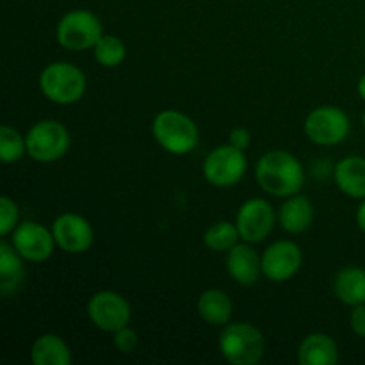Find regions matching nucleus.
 Wrapping results in <instances>:
<instances>
[{"mask_svg": "<svg viewBox=\"0 0 365 365\" xmlns=\"http://www.w3.org/2000/svg\"><path fill=\"white\" fill-rule=\"evenodd\" d=\"M25 152H27V143L21 138L20 132L14 130L9 125H4L0 128V159L4 163H14V160H20Z\"/></svg>", "mask_w": 365, "mask_h": 365, "instance_id": "obj_24", "label": "nucleus"}, {"mask_svg": "<svg viewBox=\"0 0 365 365\" xmlns=\"http://www.w3.org/2000/svg\"><path fill=\"white\" fill-rule=\"evenodd\" d=\"M359 95L365 100V75H362V78L359 81Z\"/></svg>", "mask_w": 365, "mask_h": 365, "instance_id": "obj_30", "label": "nucleus"}, {"mask_svg": "<svg viewBox=\"0 0 365 365\" xmlns=\"http://www.w3.org/2000/svg\"><path fill=\"white\" fill-rule=\"evenodd\" d=\"M125 56H127V48L116 36H102L95 45V59L106 68H114L121 64Z\"/></svg>", "mask_w": 365, "mask_h": 365, "instance_id": "obj_23", "label": "nucleus"}, {"mask_svg": "<svg viewBox=\"0 0 365 365\" xmlns=\"http://www.w3.org/2000/svg\"><path fill=\"white\" fill-rule=\"evenodd\" d=\"M250 139H252L250 138V132L242 127L234 128V130L230 132V145L235 146V148H239V150L248 148Z\"/></svg>", "mask_w": 365, "mask_h": 365, "instance_id": "obj_28", "label": "nucleus"}, {"mask_svg": "<svg viewBox=\"0 0 365 365\" xmlns=\"http://www.w3.org/2000/svg\"><path fill=\"white\" fill-rule=\"evenodd\" d=\"M20 253L16 248L7 245L6 241L0 242V289L4 296H9L16 291V285L24 278V266H21Z\"/></svg>", "mask_w": 365, "mask_h": 365, "instance_id": "obj_21", "label": "nucleus"}, {"mask_svg": "<svg viewBox=\"0 0 365 365\" xmlns=\"http://www.w3.org/2000/svg\"><path fill=\"white\" fill-rule=\"evenodd\" d=\"M18 223V207L9 196L0 198V234L9 235Z\"/></svg>", "mask_w": 365, "mask_h": 365, "instance_id": "obj_25", "label": "nucleus"}, {"mask_svg": "<svg viewBox=\"0 0 365 365\" xmlns=\"http://www.w3.org/2000/svg\"><path fill=\"white\" fill-rule=\"evenodd\" d=\"M262 334L250 323L228 324L220 337V349L225 360L234 365H253L264 355Z\"/></svg>", "mask_w": 365, "mask_h": 365, "instance_id": "obj_3", "label": "nucleus"}, {"mask_svg": "<svg viewBox=\"0 0 365 365\" xmlns=\"http://www.w3.org/2000/svg\"><path fill=\"white\" fill-rule=\"evenodd\" d=\"M262 273L273 282H285L298 273L302 266V250L291 241H278L264 252Z\"/></svg>", "mask_w": 365, "mask_h": 365, "instance_id": "obj_11", "label": "nucleus"}, {"mask_svg": "<svg viewBox=\"0 0 365 365\" xmlns=\"http://www.w3.org/2000/svg\"><path fill=\"white\" fill-rule=\"evenodd\" d=\"M298 360L302 365H335L339 362L337 344L327 334H312L299 344Z\"/></svg>", "mask_w": 365, "mask_h": 365, "instance_id": "obj_15", "label": "nucleus"}, {"mask_svg": "<svg viewBox=\"0 0 365 365\" xmlns=\"http://www.w3.org/2000/svg\"><path fill=\"white\" fill-rule=\"evenodd\" d=\"M198 314L207 324L221 327L232 316V299L220 289H209L198 299Z\"/></svg>", "mask_w": 365, "mask_h": 365, "instance_id": "obj_19", "label": "nucleus"}, {"mask_svg": "<svg viewBox=\"0 0 365 365\" xmlns=\"http://www.w3.org/2000/svg\"><path fill=\"white\" fill-rule=\"evenodd\" d=\"M280 225L291 234H299L310 227L314 217V207L307 196H291L280 209Z\"/></svg>", "mask_w": 365, "mask_h": 365, "instance_id": "obj_18", "label": "nucleus"}, {"mask_svg": "<svg viewBox=\"0 0 365 365\" xmlns=\"http://www.w3.org/2000/svg\"><path fill=\"white\" fill-rule=\"evenodd\" d=\"M138 334L134 330H130L128 327L121 328V330L114 331V346L120 353H132L135 348H138Z\"/></svg>", "mask_w": 365, "mask_h": 365, "instance_id": "obj_26", "label": "nucleus"}, {"mask_svg": "<svg viewBox=\"0 0 365 365\" xmlns=\"http://www.w3.org/2000/svg\"><path fill=\"white\" fill-rule=\"evenodd\" d=\"M57 246L68 253H82L93 245V228L78 214H63L52 225Z\"/></svg>", "mask_w": 365, "mask_h": 365, "instance_id": "obj_13", "label": "nucleus"}, {"mask_svg": "<svg viewBox=\"0 0 365 365\" xmlns=\"http://www.w3.org/2000/svg\"><path fill=\"white\" fill-rule=\"evenodd\" d=\"M39 88L43 95L56 103H73L86 91V77L71 63H52L41 71Z\"/></svg>", "mask_w": 365, "mask_h": 365, "instance_id": "obj_4", "label": "nucleus"}, {"mask_svg": "<svg viewBox=\"0 0 365 365\" xmlns=\"http://www.w3.org/2000/svg\"><path fill=\"white\" fill-rule=\"evenodd\" d=\"M239 237H241V234L237 230V225L220 221L205 232L203 241H205L207 248H210L212 252H227V250L234 248Z\"/></svg>", "mask_w": 365, "mask_h": 365, "instance_id": "obj_22", "label": "nucleus"}, {"mask_svg": "<svg viewBox=\"0 0 365 365\" xmlns=\"http://www.w3.org/2000/svg\"><path fill=\"white\" fill-rule=\"evenodd\" d=\"M257 180L269 195L292 196L303 187L305 173L294 155L284 150H274L260 157L257 164Z\"/></svg>", "mask_w": 365, "mask_h": 365, "instance_id": "obj_1", "label": "nucleus"}, {"mask_svg": "<svg viewBox=\"0 0 365 365\" xmlns=\"http://www.w3.org/2000/svg\"><path fill=\"white\" fill-rule=\"evenodd\" d=\"M155 141L175 155L189 153L198 145V128L195 121L178 110H163L152 125Z\"/></svg>", "mask_w": 365, "mask_h": 365, "instance_id": "obj_2", "label": "nucleus"}, {"mask_svg": "<svg viewBox=\"0 0 365 365\" xmlns=\"http://www.w3.org/2000/svg\"><path fill=\"white\" fill-rule=\"evenodd\" d=\"M364 128H365V113H364Z\"/></svg>", "mask_w": 365, "mask_h": 365, "instance_id": "obj_31", "label": "nucleus"}, {"mask_svg": "<svg viewBox=\"0 0 365 365\" xmlns=\"http://www.w3.org/2000/svg\"><path fill=\"white\" fill-rule=\"evenodd\" d=\"M237 230L246 242H260L274 227V214L266 200L253 198L242 203L237 212Z\"/></svg>", "mask_w": 365, "mask_h": 365, "instance_id": "obj_10", "label": "nucleus"}, {"mask_svg": "<svg viewBox=\"0 0 365 365\" xmlns=\"http://www.w3.org/2000/svg\"><path fill=\"white\" fill-rule=\"evenodd\" d=\"M351 328L359 337L365 339V303L356 305L351 312Z\"/></svg>", "mask_w": 365, "mask_h": 365, "instance_id": "obj_27", "label": "nucleus"}, {"mask_svg": "<svg viewBox=\"0 0 365 365\" xmlns=\"http://www.w3.org/2000/svg\"><path fill=\"white\" fill-rule=\"evenodd\" d=\"M227 269L237 284L253 285L259 280L262 262L250 245H235L228 250Z\"/></svg>", "mask_w": 365, "mask_h": 365, "instance_id": "obj_14", "label": "nucleus"}, {"mask_svg": "<svg viewBox=\"0 0 365 365\" xmlns=\"http://www.w3.org/2000/svg\"><path fill=\"white\" fill-rule=\"evenodd\" d=\"M25 143H27V153L32 159L39 163H52L68 152L70 134L59 121L45 120L38 121L29 130Z\"/></svg>", "mask_w": 365, "mask_h": 365, "instance_id": "obj_6", "label": "nucleus"}, {"mask_svg": "<svg viewBox=\"0 0 365 365\" xmlns=\"http://www.w3.org/2000/svg\"><path fill=\"white\" fill-rule=\"evenodd\" d=\"M31 359L34 365H68L71 362V355L64 341L57 335H41L32 344Z\"/></svg>", "mask_w": 365, "mask_h": 365, "instance_id": "obj_20", "label": "nucleus"}, {"mask_svg": "<svg viewBox=\"0 0 365 365\" xmlns=\"http://www.w3.org/2000/svg\"><path fill=\"white\" fill-rule=\"evenodd\" d=\"M246 171V157L242 150L232 145L217 146L207 155L203 163V175L217 187H228L237 184Z\"/></svg>", "mask_w": 365, "mask_h": 365, "instance_id": "obj_8", "label": "nucleus"}, {"mask_svg": "<svg viewBox=\"0 0 365 365\" xmlns=\"http://www.w3.org/2000/svg\"><path fill=\"white\" fill-rule=\"evenodd\" d=\"M305 132L310 141L321 146L339 145L349 134V118L339 107H317L307 118Z\"/></svg>", "mask_w": 365, "mask_h": 365, "instance_id": "obj_7", "label": "nucleus"}, {"mask_svg": "<svg viewBox=\"0 0 365 365\" xmlns=\"http://www.w3.org/2000/svg\"><path fill=\"white\" fill-rule=\"evenodd\" d=\"M102 24L98 18L86 9L70 11L57 25V41L68 50L91 48L102 38Z\"/></svg>", "mask_w": 365, "mask_h": 365, "instance_id": "obj_5", "label": "nucleus"}, {"mask_svg": "<svg viewBox=\"0 0 365 365\" xmlns=\"http://www.w3.org/2000/svg\"><path fill=\"white\" fill-rule=\"evenodd\" d=\"M356 223H359L360 230L365 232V200L362 202V205L359 207V210H356Z\"/></svg>", "mask_w": 365, "mask_h": 365, "instance_id": "obj_29", "label": "nucleus"}, {"mask_svg": "<svg viewBox=\"0 0 365 365\" xmlns=\"http://www.w3.org/2000/svg\"><path fill=\"white\" fill-rule=\"evenodd\" d=\"M335 296L346 305L365 303V271L360 267H344L337 273L334 282Z\"/></svg>", "mask_w": 365, "mask_h": 365, "instance_id": "obj_17", "label": "nucleus"}, {"mask_svg": "<svg viewBox=\"0 0 365 365\" xmlns=\"http://www.w3.org/2000/svg\"><path fill=\"white\" fill-rule=\"evenodd\" d=\"M88 314L96 328L114 334L130 321V305L118 292L102 291L89 299Z\"/></svg>", "mask_w": 365, "mask_h": 365, "instance_id": "obj_9", "label": "nucleus"}, {"mask_svg": "<svg viewBox=\"0 0 365 365\" xmlns=\"http://www.w3.org/2000/svg\"><path fill=\"white\" fill-rule=\"evenodd\" d=\"M335 182L339 189L351 198H365V159L346 157L335 166Z\"/></svg>", "mask_w": 365, "mask_h": 365, "instance_id": "obj_16", "label": "nucleus"}, {"mask_svg": "<svg viewBox=\"0 0 365 365\" xmlns=\"http://www.w3.org/2000/svg\"><path fill=\"white\" fill-rule=\"evenodd\" d=\"M53 234L38 223H21L14 228L13 246L24 259L31 262H43L53 252Z\"/></svg>", "mask_w": 365, "mask_h": 365, "instance_id": "obj_12", "label": "nucleus"}]
</instances>
